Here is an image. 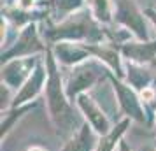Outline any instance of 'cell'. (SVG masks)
I'll use <instances>...</instances> for the list:
<instances>
[{"mask_svg":"<svg viewBox=\"0 0 156 151\" xmlns=\"http://www.w3.org/2000/svg\"><path fill=\"white\" fill-rule=\"evenodd\" d=\"M44 62H46V69H48V83H46V90H44L48 118H49L55 132L60 137H65V141H67L81 128L84 120L79 113V109L76 107V104H72L65 92V81L60 72V63L56 62L51 48H48V51H46Z\"/></svg>","mask_w":156,"mask_h":151,"instance_id":"obj_1","label":"cell"},{"mask_svg":"<svg viewBox=\"0 0 156 151\" xmlns=\"http://www.w3.org/2000/svg\"><path fill=\"white\" fill-rule=\"evenodd\" d=\"M49 44L42 41L39 23H30L25 28L18 32L12 44H9L5 49H2V63L16 58H28V56H39L46 55Z\"/></svg>","mask_w":156,"mask_h":151,"instance_id":"obj_4","label":"cell"},{"mask_svg":"<svg viewBox=\"0 0 156 151\" xmlns=\"http://www.w3.org/2000/svg\"><path fill=\"white\" fill-rule=\"evenodd\" d=\"M27 151H48L44 146H39V144H34V146H30V148H27Z\"/></svg>","mask_w":156,"mask_h":151,"instance_id":"obj_22","label":"cell"},{"mask_svg":"<svg viewBox=\"0 0 156 151\" xmlns=\"http://www.w3.org/2000/svg\"><path fill=\"white\" fill-rule=\"evenodd\" d=\"M98 139L100 137L95 134V130L88 123H83L81 128L63 142L60 151H95Z\"/></svg>","mask_w":156,"mask_h":151,"instance_id":"obj_12","label":"cell"},{"mask_svg":"<svg viewBox=\"0 0 156 151\" xmlns=\"http://www.w3.org/2000/svg\"><path fill=\"white\" fill-rule=\"evenodd\" d=\"M46 83H48V69H46V62L42 58L39 62V65L35 67V70L32 72L28 81L14 93L11 107H20V106H27V104L37 102V99L41 95H44Z\"/></svg>","mask_w":156,"mask_h":151,"instance_id":"obj_9","label":"cell"},{"mask_svg":"<svg viewBox=\"0 0 156 151\" xmlns=\"http://www.w3.org/2000/svg\"><path fill=\"white\" fill-rule=\"evenodd\" d=\"M125 70H126L125 81L133 88L135 92H139V93H140L142 90H146V88H149V86L154 84L156 77L151 74V70H149L146 65L125 62Z\"/></svg>","mask_w":156,"mask_h":151,"instance_id":"obj_13","label":"cell"},{"mask_svg":"<svg viewBox=\"0 0 156 151\" xmlns=\"http://www.w3.org/2000/svg\"><path fill=\"white\" fill-rule=\"evenodd\" d=\"M130 125H132V120L121 118L107 135H104V137L98 139V144H97V149L95 151H118L119 142L123 141L125 134H126L128 128H130Z\"/></svg>","mask_w":156,"mask_h":151,"instance_id":"obj_15","label":"cell"},{"mask_svg":"<svg viewBox=\"0 0 156 151\" xmlns=\"http://www.w3.org/2000/svg\"><path fill=\"white\" fill-rule=\"evenodd\" d=\"M118 49H119L125 62H132V63H139V65H149L151 62H154L156 58V39H151V41L132 39L128 42L119 44Z\"/></svg>","mask_w":156,"mask_h":151,"instance_id":"obj_10","label":"cell"},{"mask_svg":"<svg viewBox=\"0 0 156 151\" xmlns=\"http://www.w3.org/2000/svg\"><path fill=\"white\" fill-rule=\"evenodd\" d=\"M49 48L58 63L63 65V67H69V69L91 58L84 42H67V41H63V42L53 44Z\"/></svg>","mask_w":156,"mask_h":151,"instance_id":"obj_11","label":"cell"},{"mask_svg":"<svg viewBox=\"0 0 156 151\" xmlns=\"http://www.w3.org/2000/svg\"><path fill=\"white\" fill-rule=\"evenodd\" d=\"M37 107V102L27 104V106H20V107H9L7 111L2 113V120H0V141L4 142L7 135L14 130V127L21 121L25 116L28 114L32 109Z\"/></svg>","mask_w":156,"mask_h":151,"instance_id":"obj_14","label":"cell"},{"mask_svg":"<svg viewBox=\"0 0 156 151\" xmlns=\"http://www.w3.org/2000/svg\"><path fill=\"white\" fill-rule=\"evenodd\" d=\"M109 83H111V86L114 90V97H116L119 111L123 113V118H128V120L139 123V125L151 127L147 113H146V107H144V104L140 100L139 92H135L126 81L116 77L112 72L109 74Z\"/></svg>","mask_w":156,"mask_h":151,"instance_id":"obj_5","label":"cell"},{"mask_svg":"<svg viewBox=\"0 0 156 151\" xmlns=\"http://www.w3.org/2000/svg\"><path fill=\"white\" fill-rule=\"evenodd\" d=\"M144 13H146V16L149 18V21L153 23V25H154V28H156V9L154 7H147Z\"/></svg>","mask_w":156,"mask_h":151,"instance_id":"obj_19","label":"cell"},{"mask_svg":"<svg viewBox=\"0 0 156 151\" xmlns=\"http://www.w3.org/2000/svg\"><path fill=\"white\" fill-rule=\"evenodd\" d=\"M86 5L93 13L95 20L104 27L114 25V2L112 0H86Z\"/></svg>","mask_w":156,"mask_h":151,"instance_id":"obj_16","label":"cell"},{"mask_svg":"<svg viewBox=\"0 0 156 151\" xmlns=\"http://www.w3.org/2000/svg\"><path fill=\"white\" fill-rule=\"evenodd\" d=\"M118 151H133V149H132V148H130V144H128L126 141L123 139V141L119 142V148H118Z\"/></svg>","mask_w":156,"mask_h":151,"instance_id":"obj_20","label":"cell"},{"mask_svg":"<svg viewBox=\"0 0 156 151\" xmlns=\"http://www.w3.org/2000/svg\"><path fill=\"white\" fill-rule=\"evenodd\" d=\"M11 5H16V7L21 9V11H32V9L39 7L37 5V0H16L14 4H11Z\"/></svg>","mask_w":156,"mask_h":151,"instance_id":"obj_18","label":"cell"},{"mask_svg":"<svg viewBox=\"0 0 156 151\" xmlns=\"http://www.w3.org/2000/svg\"><path fill=\"white\" fill-rule=\"evenodd\" d=\"M51 5L55 9L56 20L63 21L70 14L77 13L81 9L86 7V0H51Z\"/></svg>","mask_w":156,"mask_h":151,"instance_id":"obj_17","label":"cell"},{"mask_svg":"<svg viewBox=\"0 0 156 151\" xmlns=\"http://www.w3.org/2000/svg\"><path fill=\"white\" fill-rule=\"evenodd\" d=\"M139 151H156V146L154 144H142Z\"/></svg>","mask_w":156,"mask_h":151,"instance_id":"obj_21","label":"cell"},{"mask_svg":"<svg viewBox=\"0 0 156 151\" xmlns=\"http://www.w3.org/2000/svg\"><path fill=\"white\" fill-rule=\"evenodd\" d=\"M147 16L139 9L135 0H114V23L126 28L133 39L151 41Z\"/></svg>","mask_w":156,"mask_h":151,"instance_id":"obj_6","label":"cell"},{"mask_svg":"<svg viewBox=\"0 0 156 151\" xmlns=\"http://www.w3.org/2000/svg\"><path fill=\"white\" fill-rule=\"evenodd\" d=\"M76 107L79 109V113L83 116L84 123H88V125L95 130V134L98 137L107 135V134L114 128V123L111 121L109 114L102 109V106H100L90 93L79 95L77 100H76Z\"/></svg>","mask_w":156,"mask_h":151,"instance_id":"obj_7","label":"cell"},{"mask_svg":"<svg viewBox=\"0 0 156 151\" xmlns=\"http://www.w3.org/2000/svg\"><path fill=\"white\" fill-rule=\"evenodd\" d=\"M109 74L111 70L97 58H90L83 63L72 67L65 79V92L69 95L70 102L76 104L79 95L90 93V90L97 86L100 81L107 79Z\"/></svg>","mask_w":156,"mask_h":151,"instance_id":"obj_3","label":"cell"},{"mask_svg":"<svg viewBox=\"0 0 156 151\" xmlns=\"http://www.w3.org/2000/svg\"><path fill=\"white\" fill-rule=\"evenodd\" d=\"M42 58L39 56H28V58H16L2 63V84L7 86L12 93H16L20 88L28 81L32 72L35 70Z\"/></svg>","mask_w":156,"mask_h":151,"instance_id":"obj_8","label":"cell"},{"mask_svg":"<svg viewBox=\"0 0 156 151\" xmlns=\"http://www.w3.org/2000/svg\"><path fill=\"white\" fill-rule=\"evenodd\" d=\"M44 41L53 46L56 42H84L102 44L107 42L105 27L100 25L90 7H84L58 23H48L44 30Z\"/></svg>","mask_w":156,"mask_h":151,"instance_id":"obj_2","label":"cell"},{"mask_svg":"<svg viewBox=\"0 0 156 151\" xmlns=\"http://www.w3.org/2000/svg\"><path fill=\"white\" fill-rule=\"evenodd\" d=\"M154 88H156V79H154ZM153 130H154V135H156V118H154V127H153Z\"/></svg>","mask_w":156,"mask_h":151,"instance_id":"obj_23","label":"cell"}]
</instances>
